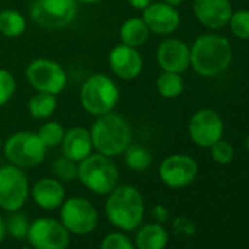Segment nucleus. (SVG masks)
<instances>
[{"label":"nucleus","mask_w":249,"mask_h":249,"mask_svg":"<svg viewBox=\"0 0 249 249\" xmlns=\"http://www.w3.org/2000/svg\"><path fill=\"white\" fill-rule=\"evenodd\" d=\"M89 134L95 151L107 157L123 154L132 140L129 122L122 114L113 111L98 116L92 123Z\"/></svg>","instance_id":"obj_1"},{"label":"nucleus","mask_w":249,"mask_h":249,"mask_svg":"<svg viewBox=\"0 0 249 249\" xmlns=\"http://www.w3.org/2000/svg\"><path fill=\"white\" fill-rule=\"evenodd\" d=\"M189 60L201 76H215L227 69L231 60L230 43L220 36L208 34L195 40L189 49Z\"/></svg>","instance_id":"obj_2"},{"label":"nucleus","mask_w":249,"mask_h":249,"mask_svg":"<svg viewBox=\"0 0 249 249\" xmlns=\"http://www.w3.org/2000/svg\"><path fill=\"white\" fill-rule=\"evenodd\" d=\"M108 221L123 230L137 229L144 217V199L141 192L131 185H117L106 201Z\"/></svg>","instance_id":"obj_3"},{"label":"nucleus","mask_w":249,"mask_h":249,"mask_svg":"<svg viewBox=\"0 0 249 249\" xmlns=\"http://www.w3.org/2000/svg\"><path fill=\"white\" fill-rule=\"evenodd\" d=\"M119 87L110 76L104 73H95L82 84L79 101L88 114L98 117L114 110L119 103Z\"/></svg>","instance_id":"obj_4"},{"label":"nucleus","mask_w":249,"mask_h":249,"mask_svg":"<svg viewBox=\"0 0 249 249\" xmlns=\"http://www.w3.org/2000/svg\"><path fill=\"white\" fill-rule=\"evenodd\" d=\"M78 179L91 192L107 195L119 185V169L111 157L89 154L78 163Z\"/></svg>","instance_id":"obj_5"},{"label":"nucleus","mask_w":249,"mask_h":249,"mask_svg":"<svg viewBox=\"0 0 249 249\" xmlns=\"http://www.w3.org/2000/svg\"><path fill=\"white\" fill-rule=\"evenodd\" d=\"M3 151L11 164L19 169H31L44 161L47 147L37 134L21 131L8 138Z\"/></svg>","instance_id":"obj_6"},{"label":"nucleus","mask_w":249,"mask_h":249,"mask_svg":"<svg viewBox=\"0 0 249 249\" xmlns=\"http://www.w3.org/2000/svg\"><path fill=\"white\" fill-rule=\"evenodd\" d=\"M78 14L76 0H33L30 15L44 30H62L71 25Z\"/></svg>","instance_id":"obj_7"},{"label":"nucleus","mask_w":249,"mask_h":249,"mask_svg":"<svg viewBox=\"0 0 249 249\" xmlns=\"http://www.w3.org/2000/svg\"><path fill=\"white\" fill-rule=\"evenodd\" d=\"M30 85L37 92L59 95L68 84V75L63 66L52 59H36L25 71Z\"/></svg>","instance_id":"obj_8"},{"label":"nucleus","mask_w":249,"mask_h":249,"mask_svg":"<svg viewBox=\"0 0 249 249\" xmlns=\"http://www.w3.org/2000/svg\"><path fill=\"white\" fill-rule=\"evenodd\" d=\"M30 183L22 169L11 164L0 169V207L5 211H19L28 199Z\"/></svg>","instance_id":"obj_9"},{"label":"nucleus","mask_w":249,"mask_h":249,"mask_svg":"<svg viewBox=\"0 0 249 249\" xmlns=\"http://www.w3.org/2000/svg\"><path fill=\"white\" fill-rule=\"evenodd\" d=\"M60 223L73 234H88L98 223L95 207L84 198H71L62 204Z\"/></svg>","instance_id":"obj_10"},{"label":"nucleus","mask_w":249,"mask_h":249,"mask_svg":"<svg viewBox=\"0 0 249 249\" xmlns=\"http://www.w3.org/2000/svg\"><path fill=\"white\" fill-rule=\"evenodd\" d=\"M36 249H66L71 242V233L57 220L41 217L30 224L27 234Z\"/></svg>","instance_id":"obj_11"},{"label":"nucleus","mask_w":249,"mask_h":249,"mask_svg":"<svg viewBox=\"0 0 249 249\" xmlns=\"http://www.w3.org/2000/svg\"><path fill=\"white\" fill-rule=\"evenodd\" d=\"M224 124L218 113L210 108L196 111L191 120L188 132L194 144L202 148H210L214 142L221 140Z\"/></svg>","instance_id":"obj_12"},{"label":"nucleus","mask_w":249,"mask_h":249,"mask_svg":"<svg viewBox=\"0 0 249 249\" xmlns=\"http://www.w3.org/2000/svg\"><path fill=\"white\" fill-rule=\"evenodd\" d=\"M159 175L161 182L169 188H185L195 180L198 175V164L186 154H172L160 164Z\"/></svg>","instance_id":"obj_13"},{"label":"nucleus","mask_w":249,"mask_h":249,"mask_svg":"<svg viewBox=\"0 0 249 249\" xmlns=\"http://www.w3.org/2000/svg\"><path fill=\"white\" fill-rule=\"evenodd\" d=\"M108 66L117 78L124 81H132L141 75L144 60L141 53L135 47L120 43L110 50Z\"/></svg>","instance_id":"obj_14"},{"label":"nucleus","mask_w":249,"mask_h":249,"mask_svg":"<svg viewBox=\"0 0 249 249\" xmlns=\"http://www.w3.org/2000/svg\"><path fill=\"white\" fill-rule=\"evenodd\" d=\"M142 12V19L150 33L167 36L175 33L180 25V15L176 6L164 2H151Z\"/></svg>","instance_id":"obj_15"},{"label":"nucleus","mask_w":249,"mask_h":249,"mask_svg":"<svg viewBox=\"0 0 249 249\" xmlns=\"http://www.w3.org/2000/svg\"><path fill=\"white\" fill-rule=\"evenodd\" d=\"M189 47L178 38H167L157 47L156 59L164 72L182 73L191 65Z\"/></svg>","instance_id":"obj_16"},{"label":"nucleus","mask_w":249,"mask_h":249,"mask_svg":"<svg viewBox=\"0 0 249 249\" xmlns=\"http://www.w3.org/2000/svg\"><path fill=\"white\" fill-rule=\"evenodd\" d=\"M194 14L196 19L207 28H223L229 24L233 14L229 0H194Z\"/></svg>","instance_id":"obj_17"},{"label":"nucleus","mask_w":249,"mask_h":249,"mask_svg":"<svg viewBox=\"0 0 249 249\" xmlns=\"http://www.w3.org/2000/svg\"><path fill=\"white\" fill-rule=\"evenodd\" d=\"M60 147H62V154L75 163L82 161L94 150L91 134L88 129L82 126H75L65 131Z\"/></svg>","instance_id":"obj_18"},{"label":"nucleus","mask_w":249,"mask_h":249,"mask_svg":"<svg viewBox=\"0 0 249 249\" xmlns=\"http://www.w3.org/2000/svg\"><path fill=\"white\" fill-rule=\"evenodd\" d=\"M34 202L43 210H56L65 202V188L57 179H40L31 189Z\"/></svg>","instance_id":"obj_19"},{"label":"nucleus","mask_w":249,"mask_h":249,"mask_svg":"<svg viewBox=\"0 0 249 249\" xmlns=\"http://www.w3.org/2000/svg\"><path fill=\"white\" fill-rule=\"evenodd\" d=\"M119 37L122 44L137 49L147 43L150 37V30L142 18H131L122 24L119 30Z\"/></svg>","instance_id":"obj_20"},{"label":"nucleus","mask_w":249,"mask_h":249,"mask_svg":"<svg viewBox=\"0 0 249 249\" xmlns=\"http://www.w3.org/2000/svg\"><path fill=\"white\" fill-rule=\"evenodd\" d=\"M167 240L169 236L163 226L147 224L138 231L135 243L138 249H164Z\"/></svg>","instance_id":"obj_21"},{"label":"nucleus","mask_w":249,"mask_h":249,"mask_svg":"<svg viewBox=\"0 0 249 249\" xmlns=\"http://www.w3.org/2000/svg\"><path fill=\"white\" fill-rule=\"evenodd\" d=\"M27 30L24 15L17 9H5L0 12V34L8 38H17Z\"/></svg>","instance_id":"obj_22"},{"label":"nucleus","mask_w":249,"mask_h":249,"mask_svg":"<svg viewBox=\"0 0 249 249\" xmlns=\"http://www.w3.org/2000/svg\"><path fill=\"white\" fill-rule=\"evenodd\" d=\"M57 108V97L47 92H37L28 101V111L34 119H49Z\"/></svg>","instance_id":"obj_23"},{"label":"nucleus","mask_w":249,"mask_h":249,"mask_svg":"<svg viewBox=\"0 0 249 249\" xmlns=\"http://www.w3.org/2000/svg\"><path fill=\"white\" fill-rule=\"evenodd\" d=\"M124 163L134 172H145L153 163L151 153L141 145H129L124 150Z\"/></svg>","instance_id":"obj_24"},{"label":"nucleus","mask_w":249,"mask_h":249,"mask_svg":"<svg viewBox=\"0 0 249 249\" xmlns=\"http://www.w3.org/2000/svg\"><path fill=\"white\" fill-rule=\"evenodd\" d=\"M157 91L163 98H178L183 92V79L180 73L163 72L157 78Z\"/></svg>","instance_id":"obj_25"},{"label":"nucleus","mask_w":249,"mask_h":249,"mask_svg":"<svg viewBox=\"0 0 249 249\" xmlns=\"http://www.w3.org/2000/svg\"><path fill=\"white\" fill-rule=\"evenodd\" d=\"M37 135L40 137V140L44 142L47 148H56L62 144L65 128L56 120H49L44 124H41Z\"/></svg>","instance_id":"obj_26"},{"label":"nucleus","mask_w":249,"mask_h":249,"mask_svg":"<svg viewBox=\"0 0 249 249\" xmlns=\"http://www.w3.org/2000/svg\"><path fill=\"white\" fill-rule=\"evenodd\" d=\"M5 227H6V233H9L12 237H15V239H24L28 234L30 223H28L27 215H24V214H21L18 211H11L6 215Z\"/></svg>","instance_id":"obj_27"},{"label":"nucleus","mask_w":249,"mask_h":249,"mask_svg":"<svg viewBox=\"0 0 249 249\" xmlns=\"http://www.w3.org/2000/svg\"><path fill=\"white\" fill-rule=\"evenodd\" d=\"M53 173L60 180H73L78 179V163L69 160L68 157H59L53 161Z\"/></svg>","instance_id":"obj_28"},{"label":"nucleus","mask_w":249,"mask_h":249,"mask_svg":"<svg viewBox=\"0 0 249 249\" xmlns=\"http://www.w3.org/2000/svg\"><path fill=\"white\" fill-rule=\"evenodd\" d=\"M230 30L240 40H249V11H237L230 17Z\"/></svg>","instance_id":"obj_29"},{"label":"nucleus","mask_w":249,"mask_h":249,"mask_svg":"<svg viewBox=\"0 0 249 249\" xmlns=\"http://www.w3.org/2000/svg\"><path fill=\"white\" fill-rule=\"evenodd\" d=\"M17 91V81L14 75L0 68V107L5 106L15 94Z\"/></svg>","instance_id":"obj_30"},{"label":"nucleus","mask_w":249,"mask_h":249,"mask_svg":"<svg viewBox=\"0 0 249 249\" xmlns=\"http://www.w3.org/2000/svg\"><path fill=\"white\" fill-rule=\"evenodd\" d=\"M210 150H211L213 160L215 163H218V164H229V163H231V160L234 157L233 147L229 142L223 141V140H218L217 142H214L210 147Z\"/></svg>","instance_id":"obj_31"},{"label":"nucleus","mask_w":249,"mask_h":249,"mask_svg":"<svg viewBox=\"0 0 249 249\" xmlns=\"http://www.w3.org/2000/svg\"><path fill=\"white\" fill-rule=\"evenodd\" d=\"M100 249H134V245L122 233H110L103 239Z\"/></svg>","instance_id":"obj_32"},{"label":"nucleus","mask_w":249,"mask_h":249,"mask_svg":"<svg viewBox=\"0 0 249 249\" xmlns=\"http://www.w3.org/2000/svg\"><path fill=\"white\" fill-rule=\"evenodd\" d=\"M151 2H153V0H128V3L137 11H144Z\"/></svg>","instance_id":"obj_33"},{"label":"nucleus","mask_w":249,"mask_h":249,"mask_svg":"<svg viewBox=\"0 0 249 249\" xmlns=\"http://www.w3.org/2000/svg\"><path fill=\"white\" fill-rule=\"evenodd\" d=\"M154 213H156V215H159V218L160 220H166V215H167V211L161 207V205H159V207H156V210H154Z\"/></svg>","instance_id":"obj_34"},{"label":"nucleus","mask_w":249,"mask_h":249,"mask_svg":"<svg viewBox=\"0 0 249 249\" xmlns=\"http://www.w3.org/2000/svg\"><path fill=\"white\" fill-rule=\"evenodd\" d=\"M5 234H6V227H5V220L0 217V243L5 239Z\"/></svg>","instance_id":"obj_35"},{"label":"nucleus","mask_w":249,"mask_h":249,"mask_svg":"<svg viewBox=\"0 0 249 249\" xmlns=\"http://www.w3.org/2000/svg\"><path fill=\"white\" fill-rule=\"evenodd\" d=\"M78 3H84V5H97L100 2H103V0H76Z\"/></svg>","instance_id":"obj_36"},{"label":"nucleus","mask_w":249,"mask_h":249,"mask_svg":"<svg viewBox=\"0 0 249 249\" xmlns=\"http://www.w3.org/2000/svg\"><path fill=\"white\" fill-rule=\"evenodd\" d=\"M161 2L167 3V5H172V6H179L183 0H161Z\"/></svg>","instance_id":"obj_37"},{"label":"nucleus","mask_w":249,"mask_h":249,"mask_svg":"<svg viewBox=\"0 0 249 249\" xmlns=\"http://www.w3.org/2000/svg\"><path fill=\"white\" fill-rule=\"evenodd\" d=\"M246 148H248V153H249V135H248V138H246Z\"/></svg>","instance_id":"obj_38"},{"label":"nucleus","mask_w":249,"mask_h":249,"mask_svg":"<svg viewBox=\"0 0 249 249\" xmlns=\"http://www.w3.org/2000/svg\"><path fill=\"white\" fill-rule=\"evenodd\" d=\"M0 150H2V138H0Z\"/></svg>","instance_id":"obj_39"},{"label":"nucleus","mask_w":249,"mask_h":249,"mask_svg":"<svg viewBox=\"0 0 249 249\" xmlns=\"http://www.w3.org/2000/svg\"><path fill=\"white\" fill-rule=\"evenodd\" d=\"M24 249H28V248H24Z\"/></svg>","instance_id":"obj_40"}]
</instances>
